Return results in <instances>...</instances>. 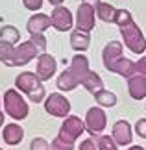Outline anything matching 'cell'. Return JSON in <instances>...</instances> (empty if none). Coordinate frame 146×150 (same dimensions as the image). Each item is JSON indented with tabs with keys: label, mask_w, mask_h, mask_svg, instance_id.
Instances as JSON below:
<instances>
[{
	"label": "cell",
	"mask_w": 146,
	"mask_h": 150,
	"mask_svg": "<svg viewBox=\"0 0 146 150\" xmlns=\"http://www.w3.org/2000/svg\"><path fill=\"white\" fill-rule=\"evenodd\" d=\"M91 45V35L87 32H81V30H76L71 33V47L76 50V52H85Z\"/></svg>",
	"instance_id": "18"
},
{
	"label": "cell",
	"mask_w": 146,
	"mask_h": 150,
	"mask_svg": "<svg viewBox=\"0 0 146 150\" xmlns=\"http://www.w3.org/2000/svg\"><path fill=\"white\" fill-rule=\"evenodd\" d=\"M96 11V17L104 22H115V15H116V8L115 6H111L107 2H100L95 8Z\"/></svg>",
	"instance_id": "21"
},
{
	"label": "cell",
	"mask_w": 146,
	"mask_h": 150,
	"mask_svg": "<svg viewBox=\"0 0 146 150\" xmlns=\"http://www.w3.org/2000/svg\"><path fill=\"white\" fill-rule=\"evenodd\" d=\"M74 24V17L71 9L65 6H54V11L50 13V26L57 32H71Z\"/></svg>",
	"instance_id": "7"
},
{
	"label": "cell",
	"mask_w": 146,
	"mask_h": 150,
	"mask_svg": "<svg viewBox=\"0 0 146 150\" xmlns=\"http://www.w3.org/2000/svg\"><path fill=\"white\" fill-rule=\"evenodd\" d=\"M0 39L2 41H6V43H9V45H15L20 41V32L17 30L15 26H11V24H6V26H2L0 28Z\"/></svg>",
	"instance_id": "23"
},
{
	"label": "cell",
	"mask_w": 146,
	"mask_h": 150,
	"mask_svg": "<svg viewBox=\"0 0 146 150\" xmlns=\"http://www.w3.org/2000/svg\"><path fill=\"white\" fill-rule=\"evenodd\" d=\"M68 71L74 74V78L78 80V83L81 85L83 78L87 76V72L91 71V69H89V59H87L83 54H76V56L72 57V61H71V67H68Z\"/></svg>",
	"instance_id": "16"
},
{
	"label": "cell",
	"mask_w": 146,
	"mask_h": 150,
	"mask_svg": "<svg viewBox=\"0 0 146 150\" xmlns=\"http://www.w3.org/2000/svg\"><path fill=\"white\" fill-rule=\"evenodd\" d=\"M50 150H52V148H50Z\"/></svg>",
	"instance_id": "38"
},
{
	"label": "cell",
	"mask_w": 146,
	"mask_h": 150,
	"mask_svg": "<svg viewBox=\"0 0 146 150\" xmlns=\"http://www.w3.org/2000/svg\"><path fill=\"white\" fill-rule=\"evenodd\" d=\"M135 134L139 137H142V139H146V119H139L137 124H135Z\"/></svg>",
	"instance_id": "31"
},
{
	"label": "cell",
	"mask_w": 146,
	"mask_h": 150,
	"mask_svg": "<svg viewBox=\"0 0 146 150\" xmlns=\"http://www.w3.org/2000/svg\"><path fill=\"white\" fill-rule=\"evenodd\" d=\"M81 85H83V87L87 89V93H91V95H95L100 89H104V82H102L100 74L95 72V71H89V72H87V76L83 78Z\"/></svg>",
	"instance_id": "20"
},
{
	"label": "cell",
	"mask_w": 146,
	"mask_h": 150,
	"mask_svg": "<svg viewBox=\"0 0 146 150\" xmlns=\"http://www.w3.org/2000/svg\"><path fill=\"white\" fill-rule=\"evenodd\" d=\"M22 4H24V8L30 9V11H39L43 8V0H22Z\"/></svg>",
	"instance_id": "30"
},
{
	"label": "cell",
	"mask_w": 146,
	"mask_h": 150,
	"mask_svg": "<svg viewBox=\"0 0 146 150\" xmlns=\"http://www.w3.org/2000/svg\"><path fill=\"white\" fill-rule=\"evenodd\" d=\"M28 98H30L33 104L43 102V100L46 98V89H44V85H39L37 89H33L32 93H28Z\"/></svg>",
	"instance_id": "25"
},
{
	"label": "cell",
	"mask_w": 146,
	"mask_h": 150,
	"mask_svg": "<svg viewBox=\"0 0 146 150\" xmlns=\"http://www.w3.org/2000/svg\"><path fill=\"white\" fill-rule=\"evenodd\" d=\"M128 150H146V148H142V146H137V145H133V146H130Z\"/></svg>",
	"instance_id": "36"
},
{
	"label": "cell",
	"mask_w": 146,
	"mask_h": 150,
	"mask_svg": "<svg viewBox=\"0 0 146 150\" xmlns=\"http://www.w3.org/2000/svg\"><path fill=\"white\" fill-rule=\"evenodd\" d=\"M144 108H146V106H144Z\"/></svg>",
	"instance_id": "39"
},
{
	"label": "cell",
	"mask_w": 146,
	"mask_h": 150,
	"mask_svg": "<svg viewBox=\"0 0 146 150\" xmlns=\"http://www.w3.org/2000/svg\"><path fill=\"white\" fill-rule=\"evenodd\" d=\"M2 139H4L6 145L17 146L24 139V130H22V126L19 122H9V124H6L4 130H2Z\"/></svg>",
	"instance_id": "12"
},
{
	"label": "cell",
	"mask_w": 146,
	"mask_h": 150,
	"mask_svg": "<svg viewBox=\"0 0 146 150\" xmlns=\"http://www.w3.org/2000/svg\"><path fill=\"white\" fill-rule=\"evenodd\" d=\"M128 80V91L133 100H142L146 98V76L141 74H131Z\"/></svg>",
	"instance_id": "13"
},
{
	"label": "cell",
	"mask_w": 146,
	"mask_h": 150,
	"mask_svg": "<svg viewBox=\"0 0 146 150\" xmlns=\"http://www.w3.org/2000/svg\"><path fill=\"white\" fill-rule=\"evenodd\" d=\"M30 150H50V145L44 137H35L30 143Z\"/></svg>",
	"instance_id": "26"
},
{
	"label": "cell",
	"mask_w": 146,
	"mask_h": 150,
	"mask_svg": "<svg viewBox=\"0 0 146 150\" xmlns=\"http://www.w3.org/2000/svg\"><path fill=\"white\" fill-rule=\"evenodd\" d=\"M85 132V122L81 120L78 115H67L65 119H63V124L59 128V134H57V137H59L61 141L65 143H71V145H74L76 139Z\"/></svg>",
	"instance_id": "4"
},
{
	"label": "cell",
	"mask_w": 146,
	"mask_h": 150,
	"mask_svg": "<svg viewBox=\"0 0 146 150\" xmlns=\"http://www.w3.org/2000/svg\"><path fill=\"white\" fill-rule=\"evenodd\" d=\"M50 28V17L44 13H35L32 15L26 22V30L30 35H35V33H44Z\"/></svg>",
	"instance_id": "14"
},
{
	"label": "cell",
	"mask_w": 146,
	"mask_h": 150,
	"mask_svg": "<svg viewBox=\"0 0 146 150\" xmlns=\"http://www.w3.org/2000/svg\"><path fill=\"white\" fill-rule=\"evenodd\" d=\"M56 85H57V89L59 91H63V93H67V91H74L76 87H78V80L74 78V74L68 71V67L63 71L59 76H57V80H56Z\"/></svg>",
	"instance_id": "19"
},
{
	"label": "cell",
	"mask_w": 146,
	"mask_h": 150,
	"mask_svg": "<svg viewBox=\"0 0 146 150\" xmlns=\"http://www.w3.org/2000/svg\"><path fill=\"white\" fill-rule=\"evenodd\" d=\"M115 24L118 26V30L122 33L124 47L130 48L133 54H142V52L146 50V39L142 35L141 28L135 24V21H133L130 11L128 9H116Z\"/></svg>",
	"instance_id": "1"
},
{
	"label": "cell",
	"mask_w": 146,
	"mask_h": 150,
	"mask_svg": "<svg viewBox=\"0 0 146 150\" xmlns=\"http://www.w3.org/2000/svg\"><path fill=\"white\" fill-rule=\"evenodd\" d=\"M111 137L115 139V143L118 146H128L131 143V139H133V135H131V124L128 122V120H124V119L116 120L115 126H113V132H111Z\"/></svg>",
	"instance_id": "10"
},
{
	"label": "cell",
	"mask_w": 146,
	"mask_h": 150,
	"mask_svg": "<svg viewBox=\"0 0 146 150\" xmlns=\"http://www.w3.org/2000/svg\"><path fill=\"white\" fill-rule=\"evenodd\" d=\"M95 22H96V11L92 6L81 2L78 11H76V28L81 32H87L91 33L92 28H95Z\"/></svg>",
	"instance_id": "8"
},
{
	"label": "cell",
	"mask_w": 146,
	"mask_h": 150,
	"mask_svg": "<svg viewBox=\"0 0 146 150\" xmlns=\"http://www.w3.org/2000/svg\"><path fill=\"white\" fill-rule=\"evenodd\" d=\"M4 126V111H2V98H0V128Z\"/></svg>",
	"instance_id": "34"
},
{
	"label": "cell",
	"mask_w": 146,
	"mask_h": 150,
	"mask_svg": "<svg viewBox=\"0 0 146 150\" xmlns=\"http://www.w3.org/2000/svg\"><path fill=\"white\" fill-rule=\"evenodd\" d=\"M4 113L13 120H24L30 113L28 102L17 89H8L4 93Z\"/></svg>",
	"instance_id": "3"
},
{
	"label": "cell",
	"mask_w": 146,
	"mask_h": 150,
	"mask_svg": "<svg viewBox=\"0 0 146 150\" xmlns=\"http://www.w3.org/2000/svg\"><path fill=\"white\" fill-rule=\"evenodd\" d=\"M107 71L118 74V76H122V78H130L131 74H135V61H131V59H128V57L122 56L107 69Z\"/></svg>",
	"instance_id": "17"
},
{
	"label": "cell",
	"mask_w": 146,
	"mask_h": 150,
	"mask_svg": "<svg viewBox=\"0 0 146 150\" xmlns=\"http://www.w3.org/2000/svg\"><path fill=\"white\" fill-rule=\"evenodd\" d=\"M92 96H95V100H96V104L100 108H113L116 104V95L113 93V91L106 89V87L100 89L98 93H95Z\"/></svg>",
	"instance_id": "22"
},
{
	"label": "cell",
	"mask_w": 146,
	"mask_h": 150,
	"mask_svg": "<svg viewBox=\"0 0 146 150\" xmlns=\"http://www.w3.org/2000/svg\"><path fill=\"white\" fill-rule=\"evenodd\" d=\"M11 50H13V45H9V43H6V41L0 39V61H4L6 57L11 54Z\"/></svg>",
	"instance_id": "29"
},
{
	"label": "cell",
	"mask_w": 146,
	"mask_h": 150,
	"mask_svg": "<svg viewBox=\"0 0 146 150\" xmlns=\"http://www.w3.org/2000/svg\"><path fill=\"white\" fill-rule=\"evenodd\" d=\"M85 132H89L91 137L95 135H100L104 134V130H106V124H107V117H106V111H104V108H91L89 111L85 115Z\"/></svg>",
	"instance_id": "6"
},
{
	"label": "cell",
	"mask_w": 146,
	"mask_h": 150,
	"mask_svg": "<svg viewBox=\"0 0 146 150\" xmlns=\"http://www.w3.org/2000/svg\"><path fill=\"white\" fill-rule=\"evenodd\" d=\"M39 85H43V82L39 80V76L35 72H30V71H24L20 72L19 76L15 78V87L17 91H20V93H32L33 89H37Z\"/></svg>",
	"instance_id": "11"
},
{
	"label": "cell",
	"mask_w": 146,
	"mask_h": 150,
	"mask_svg": "<svg viewBox=\"0 0 146 150\" xmlns=\"http://www.w3.org/2000/svg\"><path fill=\"white\" fill-rule=\"evenodd\" d=\"M46 50V39L43 33H35L30 35V41L20 43L19 47H13L11 54L2 61L8 67H22L26 63H30L32 59H35L39 54H43Z\"/></svg>",
	"instance_id": "2"
},
{
	"label": "cell",
	"mask_w": 146,
	"mask_h": 150,
	"mask_svg": "<svg viewBox=\"0 0 146 150\" xmlns=\"http://www.w3.org/2000/svg\"><path fill=\"white\" fill-rule=\"evenodd\" d=\"M122 43L120 41H109L106 47H104L102 50V61H104V67L109 69L113 63L118 59V57H122L124 54H122Z\"/></svg>",
	"instance_id": "15"
},
{
	"label": "cell",
	"mask_w": 146,
	"mask_h": 150,
	"mask_svg": "<svg viewBox=\"0 0 146 150\" xmlns=\"http://www.w3.org/2000/svg\"><path fill=\"white\" fill-rule=\"evenodd\" d=\"M78 150H98V145H96L95 137H87V139H83L80 143Z\"/></svg>",
	"instance_id": "28"
},
{
	"label": "cell",
	"mask_w": 146,
	"mask_h": 150,
	"mask_svg": "<svg viewBox=\"0 0 146 150\" xmlns=\"http://www.w3.org/2000/svg\"><path fill=\"white\" fill-rule=\"evenodd\" d=\"M0 150H4V148H0Z\"/></svg>",
	"instance_id": "37"
},
{
	"label": "cell",
	"mask_w": 146,
	"mask_h": 150,
	"mask_svg": "<svg viewBox=\"0 0 146 150\" xmlns=\"http://www.w3.org/2000/svg\"><path fill=\"white\" fill-rule=\"evenodd\" d=\"M43 102H44V111L48 115H52V117L65 119L67 115H71V102L61 93H52Z\"/></svg>",
	"instance_id": "5"
},
{
	"label": "cell",
	"mask_w": 146,
	"mask_h": 150,
	"mask_svg": "<svg viewBox=\"0 0 146 150\" xmlns=\"http://www.w3.org/2000/svg\"><path fill=\"white\" fill-rule=\"evenodd\" d=\"M48 2H50L52 6H61L63 2H65V0H48Z\"/></svg>",
	"instance_id": "35"
},
{
	"label": "cell",
	"mask_w": 146,
	"mask_h": 150,
	"mask_svg": "<svg viewBox=\"0 0 146 150\" xmlns=\"http://www.w3.org/2000/svg\"><path fill=\"white\" fill-rule=\"evenodd\" d=\"M57 71V61L56 57L48 54V52H43V54L37 56V65H35V74L39 76L41 82H46V80L54 78V74Z\"/></svg>",
	"instance_id": "9"
},
{
	"label": "cell",
	"mask_w": 146,
	"mask_h": 150,
	"mask_svg": "<svg viewBox=\"0 0 146 150\" xmlns=\"http://www.w3.org/2000/svg\"><path fill=\"white\" fill-rule=\"evenodd\" d=\"M50 148H52V150H74V145H71V143H65V141H61L59 137H56V139L52 141Z\"/></svg>",
	"instance_id": "27"
},
{
	"label": "cell",
	"mask_w": 146,
	"mask_h": 150,
	"mask_svg": "<svg viewBox=\"0 0 146 150\" xmlns=\"http://www.w3.org/2000/svg\"><path fill=\"white\" fill-rule=\"evenodd\" d=\"M81 2H85V4H89V6H92V8H96L98 4L102 2V0H81Z\"/></svg>",
	"instance_id": "33"
},
{
	"label": "cell",
	"mask_w": 146,
	"mask_h": 150,
	"mask_svg": "<svg viewBox=\"0 0 146 150\" xmlns=\"http://www.w3.org/2000/svg\"><path fill=\"white\" fill-rule=\"evenodd\" d=\"M135 74H141V76H146V56H142L141 59L135 63Z\"/></svg>",
	"instance_id": "32"
},
{
	"label": "cell",
	"mask_w": 146,
	"mask_h": 150,
	"mask_svg": "<svg viewBox=\"0 0 146 150\" xmlns=\"http://www.w3.org/2000/svg\"><path fill=\"white\" fill-rule=\"evenodd\" d=\"M95 141H96V145H98V150H116L118 148V145L115 143V139L111 135H95Z\"/></svg>",
	"instance_id": "24"
}]
</instances>
